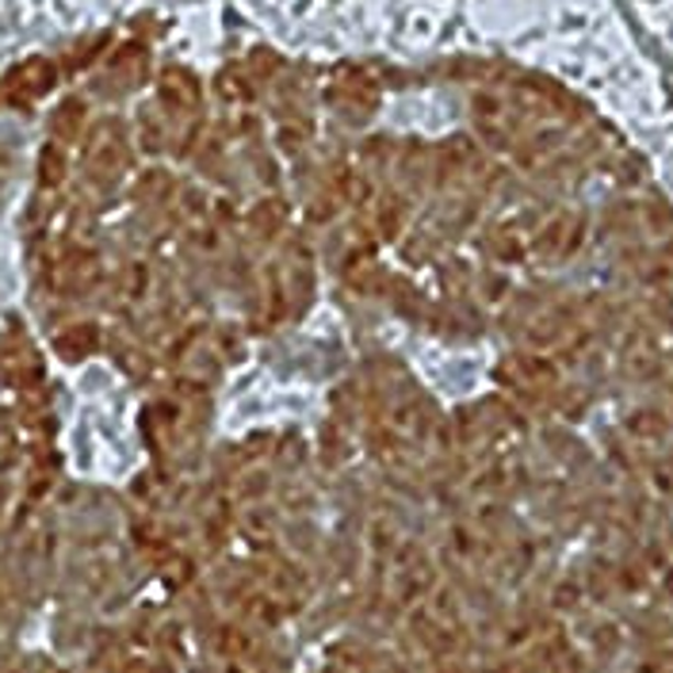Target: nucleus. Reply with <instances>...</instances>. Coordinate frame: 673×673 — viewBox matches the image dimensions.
Instances as JSON below:
<instances>
[{
    "instance_id": "obj_1",
    "label": "nucleus",
    "mask_w": 673,
    "mask_h": 673,
    "mask_svg": "<svg viewBox=\"0 0 673 673\" xmlns=\"http://www.w3.org/2000/svg\"><path fill=\"white\" fill-rule=\"evenodd\" d=\"M471 112H474V126H479L482 142L490 149H517L528 131V119L517 112L509 92H490V89L479 92Z\"/></svg>"
},
{
    "instance_id": "obj_2",
    "label": "nucleus",
    "mask_w": 673,
    "mask_h": 673,
    "mask_svg": "<svg viewBox=\"0 0 673 673\" xmlns=\"http://www.w3.org/2000/svg\"><path fill=\"white\" fill-rule=\"evenodd\" d=\"M502 379L520 394H543L559 383V368L551 356L525 352V356H513V360L502 363Z\"/></svg>"
},
{
    "instance_id": "obj_3",
    "label": "nucleus",
    "mask_w": 673,
    "mask_h": 673,
    "mask_svg": "<svg viewBox=\"0 0 673 673\" xmlns=\"http://www.w3.org/2000/svg\"><path fill=\"white\" fill-rule=\"evenodd\" d=\"M577 237H585V223L577 215H570V211H562V215H556L536 234L532 253L540 260H562L577 249Z\"/></svg>"
},
{
    "instance_id": "obj_4",
    "label": "nucleus",
    "mask_w": 673,
    "mask_h": 673,
    "mask_svg": "<svg viewBox=\"0 0 673 673\" xmlns=\"http://www.w3.org/2000/svg\"><path fill=\"white\" fill-rule=\"evenodd\" d=\"M670 429L666 414H659V410H639V414L628 417V433L636 440H662Z\"/></svg>"
},
{
    "instance_id": "obj_5",
    "label": "nucleus",
    "mask_w": 673,
    "mask_h": 673,
    "mask_svg": "<svg viewBox=\"0 0 673 673\" xmlns=\"http://www.w3.org/2000/svg\"><path fill=\"white\" fill-rule=\"evenodd\" d=\"M280 223H283V203H276V200L257 203V207H253V215H249V229L257 237H276Z\"/></svg>"
},
{
    "instance_id": "obj_6",
    "label": "nucleus",
    "mask_w": 673,
    "mask_h": 673,
    "mask_svg": "<svg viewBox=\"0 0 673 673\" xmlns=\"http://www.w3.org/2000/svg\"><path fill=\"white\" fill-rule=\"evenodd\" d=\"M245 613H249V620L276 628V624H280V601L268 597V593H253V597L245 601Z\"/></svg>"
},
{
    "instance_id": "obj_7",
    "label": "nucleus",
    "mask_w": 673,
    "mask_h": 673,
    "mask_svg": "<svg viewBox=\"0 0 673 673\" xmlns=\"http://www.w3.org/2000/svg\"><path fill=\"white\" fill-rule=\"evenodd\" d=\"M402 203L399 200H386L383 207H379V229H383V237H394L402 229Z\"/></svg>"
},
{
    "instance_id": "obj_8",
    "label": "nucleus",
    "mask_w": 673,
    "mask_h": 673,
    "mask_svg": "<svg viewBox=\"0 0 673 673\" xmlns=\"http://www.w3.org/2000/svg\"><path fill=\"white\" fill-rule=\"evenodd\" d=\"M651 486L659 490V494H673V463H659L654 467V474H651Z\"/></svg>"
},
{
    "instance_id": "obj_9",
    "label": "nucleus",
    "mask_w": 673,
    "mask_h": 673,
    "mask_svg": "<svg viewBox=\"0 0 673 673\" xmlns=\"http://www.w3.org/2000/svg\"><path fill=\"white\" fill-rule=\"evenodd\" d=\"M639 673H673V659H647Z\"/></svg>"
}]
</instances>
